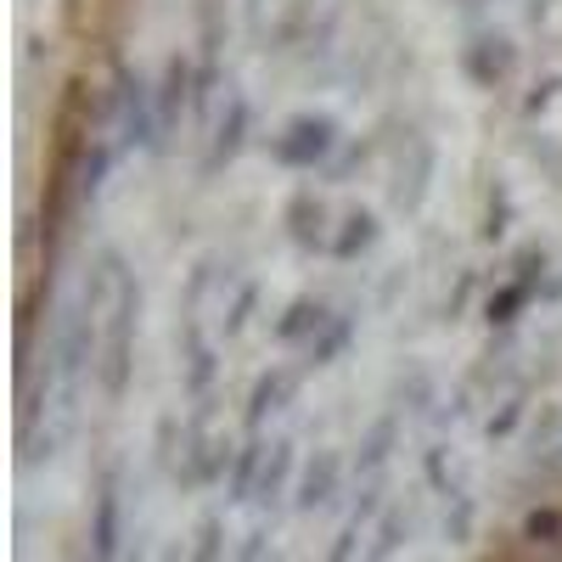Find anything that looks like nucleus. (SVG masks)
<instances>
[{"instance_id":"nucleus-1","label":"nucleus","mask_w":562,"mask_h":562,"mask_svg":"<svg viewBox=\"0 0 562 562\" xmlns=\"http://www.w3.org/2000/svg\"><path fill=\"white\" fill-rule=\"evenodd\" d=\"M135 315H140V288L124 281L119 304L108 310V333H102V360H97V383H102V400L119 405L124 389H130V366H135Z\"/></svg>"},{"instance_id":"nucleus-2","label":"nucleus","mask_w":562,"mask_h":562,"mask_svg":"<svg viewBox=\"0 0 562 562\" xmlns=\"http://www.w3.org/2000/svg\"><path fill=\"white\" fill-rule=\"evenodd\" d=\"M85 562H124V490H119V467L113 461L97 473V495H90Z\"/></svg>"},{"instance_id":"nucleus-3","label":"nucleus","mask_w":562,"mask_h":562,"mask_svg":"<svg viewBox=\"0 0 562 562\" xmlns=\"http://www.w3.org/2000/svg\"><path fill=\"white\" fill-rule=\"evenodd\" d=\"M119 147H140V153H158L164 147V124H158V97L147 90V79L119 68Z\"/></svg>"},{"instance_id":"nucleus-4","label":"nucleus","mask_w":562,"mask_h":562,"mask_svg":"<svg viewBox=\"0 0 562 562\" xmlns=\"http://www.w3.org/2000/svg\"><path fill=\"white\" fill-rule=\"evenodd\" d=\"M333 147H338V124L333 119H293L270 140V158L281 169H315V164L333 158Z\"/></svg>"},{"instance_id":"nucleus-5","label":"nucleus","mask_w":562,"mask_h":562,"mask_svg":"<svg viewBox=\"0 0 562 562\" xmlns=\"http://www.w3.org/2000/svg\"><path fill=\"white\" fill-rule=\"evenodd\" d=\"M338 484H344V456L338 450H315L304 461L299 490H293V512H326L338 501Z\"/></svg>"},{"instance_id":"nucleus-6","label":"nucleus","mask_w":562,"mask_h":562,"mask_svg":"<svg viewBox=\"0 0 562 562\" xmlns=\"http://www.w3.org/2000/svg\"><path fill=\"white\" fill-rule=\"evenodd\" d=\"M265 456H270V445H265L259 434H248V445H237V456H231V473H225V506H243V501L259 495Z\"/></svg>"},{"instance_id":"nucleus-7","label":"nucleus","mask_w":562,"mask_h":562,"mask_svg":"<svg viewBox=\"0 0 562 562\" xmlns=\"http://www.w3.org/2000/svg\"><path fill=\"white\" fill-rule=\"evenodd\" d=\"M192 63H186V57H169L164 63V79H158V90H153V97H158V124H164V135L180 124V113L186 108H192Z\"/></svg>"},{"instance_id":"nucleus-8","label":"nucleus","mask_w":562,"mask_h":562,"mask_svg":"<svg viewBox=\"0 0 562 562\" xmlns=\"http://www.w3.org/2000/svg\"><path fill=\"white\" fill-rule=\"evenodd\" d=\"M293 389H299V371H288V366L265 371V378L254 383V394H248V434H259V428H265V416H276L281 405L293 400Z\"/></svg>"},{"instance_id":"nucleus-9","label":"nucleus","mask_w":562,"mask_h":562,"mask_svg":"<svg viewBox=\"0 0 562 562\" xmlns=\"http://www.w3.org/2000/svg\"><path fill=\"white\" fill-rule=\"evenodd\" d=\"M394 439H400V416L389 411V416H378L371 422V434L360 439V450H355V473L371 484V479H383V467H389V456H394Z\"/></svg>"},{"instance_id":"nucleus-10","label":"nucleus","mask_w":562,"mask_h":562,"mask_svg":"<svg viewBox=\"0 0 562 562\" xmlns=\"http://www.w3.org/2000/svg\"><path fill=\"white\" fill-rule=\"evenodd\" d=\"M293 495V445L288 439H281V445H270V456H265V473H259V506H265V518H270V512L281 506V501H288Z\"/></svg>"},{"instance_id":"nucleus-11","label":"nucleus","mask_w":562,"mask_h":562,"mask_svg":"<svg viewBox=\"0 0 562 562\" xmlns=\"http://www.w3.org/2000/svg\"><path fill=\"white\" fill-rule=\"evenodd\" d=\"M248 124H254V108H248L243 97H231V108H225V119H220V130H214V147H209V169H220V164H231V158L243 153Z\"/></svg>"},{"instance_id":"nucleus-12","label":"nucleus","mask_w":562,"mask_h":562,"mask_svg":"<svg viewBox=\"0 0 562 562\" xmlns=\"http://www.w3.org/2000/svg\"><path fill=\"white\" fill-rule=\"evenodd\" d=\"M411 529H416L411 512H405V506H389L383 518H378V529H371V540H366V562L400 557V546H411Z\"/></svg>"},{"instance_id":"nucleus-13","label":"nucleus","mask_w":562,"mask_h":562,"mask_svg":"<svg viewBox=\"0 0 562 562\" xmlns=\"http://www.w3.org/2000/svg\"><path fill=\"white\" fill-rule=\"evenodd\" d=\"M512 63H518V52H512V40H479V45H467V74H473L479 85H501L512 74Z\"/></svg>"},{"instance_id":"nucleus-14","label":"nucleus","mask_w":562,"mask_h":562,"mask_svg":"<svg viewBox=\"0 0 562 562\" xmlns=\"http://www.w3.org/2000/svg\"><path fill=\"white\" fill-rule=\"evenodd\" d=\"M326 321H333V315H326V304H321V299H293V304H288V315L276 321V344H310Z\"/></svg>"},{"instance_id":"nucleus-15","label":"nucleus","mask_w":562,"mask_h":562,"mask_svg":"<svg viewBox=\"0 0 562 562\" xmlns=\"http://www.w3.org/2000/svg\"><path fill=\"white\" fill-rule=\"evenodd\" d=\"M518 540L535 557H562V506H535L524 518V529H518Z\"/></svg>"},{"instance_id":"nucleus-16","label":"nucleus","mask_w":562,"mask_h":562,"mask_svg":"<svg viewBox=\"0 0 562 562\" xmlns=\"http://www.w3.org/2000/svg\"><path fill=\"white\" fill-rule=\"evenodd\" d=\"M288 225H293V243L299 248H321L326 243V209H321V198L315 192H299L288 203ZM326 248H333V243H326Z\"/></svg>"},{"instance_id":"nucleus-17","label":"nucleus","mask_w":562,"mask_h":562,"mask_svg":"<svg viewBox=\"0 0 562 562\" xmlns=\"http://www.w3.org/2000/svg\"><path fill=\"white\" fill-rule=\"evenodd\" d=\"M214 371H220L214 349L198 338V321H186V394L203 400V394H209V383H214Z\"/></svg>"},{"instance_id":"nucleus-18","label":"nucleus","mask_w":562,"mask_h":562,"mask_svg":"<svg viewBox=\"0 0 562 562\" xmlns=\"http://www.w3.org/2000/svg\"><path fill=\"white\" fill-rule=\"evenodd\" d=\"M371 243H378V220L366 209H355V214H344V231L333 237V259H360Z\"/></svg>"},{"instance_id":"nucleus-19","label":"nucleus","mask_w":562,"mask_h":562,"mask_svg":"<svg viewBox=\"0 0 562 562\" xmlns=\"http://www.w3.org/2000/svg\"><path fill=\"white\" fill-rule=\"evenodd\" d=\"M186 562H231V551H225V518H220V512H209V518L192 529Z\"/></svg>"},{"instance_id":"nucleus-20","label":"nucleus","mask_w":562,"mask_h":562,"mask_svg":"<svg viewBox=\"0 0 562 562\" xmlns=\"http://www.w3.org/2000/svg\"><path fill=\"white\" fill-rule=\"evenodd\" d=\"M349 338H355V321H349V315H333V321H326L321 333L310 338V366H333Z\"/></svg>"},{"instance_id":"nucleus-21","label":"nucleus","mask_w":562,"mask_h":562,"mask_svg":"<svg viewBox=\"0 0 562 562\" xmlns=\"http://www.w3.org/2000/svg\"><path fill=\"white\" fill-rule=\"evenodd\" d=\"M473 535H479V501L461 490V495H450V506H445V540H450V546H467Z\"/></svg>"},{"instance_id":"nucleus-22","label":"nucleus","mask_w":562,"mask_h":562,"mask_svg":"<svg viewBox=\"0 0 562 562\" xmlns=\"http://www.w3.org/2000/svg\"><path fill=\"white\" fill-rule=\"evenodd\" d=\"M113 158H119V147L113 140H90V158H85V180H79V192H85V203H97V192L108 186V169H113Z\"/></svg>"},{"instance_id":"nucleus-23","label":"nucleus","mask_w":562,"mask_h":562,"mask_svg":"<svg viewBox=\"0 0 562 562\" xmlns=\"http://www.w3.org/2000/svg\"><path fill=\"white\" fill-rule=\"evenodd\" d=\"M529 293H535V288H524V281H506L501 293H490L484 321H490V326H512V321H518V310L529 304Z\"/></svg>"},{"instance_id":"nucleus-24","label":"nucleus","mask_w":562,"mask_h":562,"mask_svg":"<svg viewBox=\"0 0 562 562\" xmlns=\"http://www.w3.org/2000/svg\"><path fill=\"white\" fill-rule=\"evenodd\" d=\"M383 479H371V484H360V495H355V512H349V524H360V529H378V518H383Z\"/></svg>"},{"instance_id":"nucleus-25","label":"nucleus","mask_w":562,"mask_h":562,"mask_svg":"<svg viewBox=\"0 0 562 562\" xmlns=\"http://www.w3.org/2000/svg\"><path fill=\"white\" fill-rule=\"evenodd\" d=\"M422 473H428V484H434L445 501H450V495H461V490H456V479H450V450H445V445H434L428 456H422Z\"/></svg>"},{"instance_id":"nucleus-26","label":"nucleus","mask_w":562,"mask_h":562,"mask_svg":"<svg viewBox=\"0 0 562 562\" xmlns=\"http://www.w3.org/2000/svg\"><path fill=\"white\" fill-rule=\"evenodd\" d=\"M518 422H524V394H512V400H506V405L490 416V428H484V434H490V445L512 439V434H518Z\"/></svg>"},{"instance_id":"nucleus-27","label":"nucleus","mask_w":562,"mask_h":562,"mask_svg":"<svg viewBox=\"0 0 562 562\" xmlns=\"http://www.w3.org/2000/svg\"><path fill=\"white\" fill-rule=\"evenodd\" d=\"M231 562H281V557L270 551V529L259 524L254 535H243V540H237V551H231Z\"/></svg>"},{"instance_id":"nucleus-28","label":"nucleus","mask_w":562,"mask_h":562,"mask_svg":"<svg viewBox=\"0 0 562 562\" xmlns=\"http://www.w3.org/2000/svg\"><path fill=\"white\" fill-rule=\"evenodd\" d=\"M360 540H371V529L344 524V529H338V540H333V551H326V562H355V557H360Z\"/></svg>"},{"instance_id":"nucleus-29","label":"nucleus","mask_w":562,"mask_h":562,"mask_svg":"<svg viewBox=\"0 0 562 562\" xmlns=\"http://www.w3.org/2000/svg\"><path fill=\"white\" fill-rule=\"evenodd\" d=\"M254 299H259V288L248 281V288L237 293V304H231V315H225V338H237L243 326H248V315H254Z\"/></svg>"},{"instance_id":"nucleus-30","label":"nucleus","mask_w":562,"mask_h":562,"mask_svg":"<svg viewBox=\"0 0 562 562\" xmlns=\"http://www.w3.org/2000/svg\"><path fill=\"white\" fill-rule=\"evenodd\" d=\"M506 214H512V203H506V192L495 186V198H490V220H484V243H501V237H506Z\"/></svg>"},{"instance_id":"nucleus-31","label":"nucleus","mask_w":562,"mask_h":562,"mask_svg":"<svg viewBox=\"0 0 562 562\" xmlns=\"http://www.w3.org/2000/svg\"><path fill=\"white\" fill-rule=\"evenodd\" d=\"M411 394V411H428L434 405V383H428V371H411V383H400V400Z\"/></svg>"},{"instance_id":"nucleus-32","label":"nucleus","mask_w":562,"mask_h":562,"mask_svg":"<svg viewBox=\"0 0 562 562\" xmlns=\"http://www.w3.org/2000/svg\"><path fill=\"white\" fill-rule=\"evenodd\" d=\"M158 461H164V467L175 461V416H164V422H158Z\"/></svg>"},{"instance_id":"nucleus-33","label":"nucleus","mask_w":562,"mask_h":562,"mask_svg":"<svg viewBox=\"0 0 562 562\" xmlns=\"http://www.w3.org/2000/svg\"><path fill=\"white\" fill-rule=\"evenodd\" d=\"M551 90H557V79H546V85H540V90H535V97H529V102H524V113H540V108H546V102H551Z\"/></svg>"},{"instance_id":"nucleus-34","label":"nucleus","mask_w":562,"mask_h":562,"mask_svg":"<svg viewBox=\"0 0 562 562\" xmlns=\"http://www.w3.org/2000/svg\"><path fill=\"white\" fill-rule=\"evenodd\" d=\"M124 562H147V551H140V546H135V551H124Z\"/></svg>"},{"instance_id":"nucleus-35","label":"nucleus","mask_w":562,"mask_h":562,"mask_svg":"<svg viewBox=\"0 0 562 562\" xmlns=\"http://www.w3.org/2000/svg\"><path fill=\"white\" fill-rule=\"evenodd\" d=\"M248 7H265V0H248Z\"/></svg>"}]
</instances>
